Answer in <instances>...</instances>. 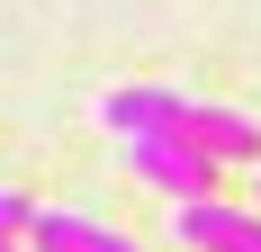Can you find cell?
<instances>
[{
    "label": "cell",
    "mask_w": 261,
    "mask_h": 252,
    "mask_svg": "<svg viewBox=\"0 0 261 252\" xmlns=\"http://www.w3.org/2000/svg\"><path fill=\"white\" fill-rule=\"evenodd\" d=\"M108 126H117V135H180V144H198L207 162H252L261 171V117L216 108V99H189L171 81H117V90H108Z\"/></svg>",
    "instance_id": "obj_1"
},
{
    "label": "cell",
    "mask_w": 261,
    "mask_h": 252,
    "mask_svg": "<svg viewBox=\"0 0 261 252\" xmlns=\"http://www.w3.org/2000/svg\"><path fill=\"white\" fill-rule=\"evenodd\" d=\"M126 171L144 180V189H162L171 207H189V198H216L225 162H207V153L180 144V135H126Z\"/></svg>",
    "instance_id": "obj_2"
},
{
    "label": "cell",
    "mask_w": 261,
    "mask_h": 252,
    "mask_svg": "<svg viewBox=\"0 0 261 252\" xmlns=\"http://www.w3.org/2000/svg\"><path fill=\"white\" fill-rule=\"evenodd\" d=\"M189 252H261V207H234V198H189L171 216Z\"/></svg>",
    "instance_id": "obj_3"
},
{
    "label": "cell",
    "mask_w": 261,
    "mask_h": 252,
    "mask_svg": "<svg viewBox=\"0 0 261 252\" xmlns=\"http://www.w3.org/2000/svg\"><path fill=\"white\" fill-rule=\"evenodd\" d=\"M27 243L36 252H135L117 225L81 216V207H36V216H27Z\"/></svg>",
    "instance_id": "obj_4"
},
{
    "label": "cell",
    "mask_w": 261,
    "mask_h": 252,
    "mask_svg": "<svg viewBox=\"0 0 261 252\" xmlns=\"http://www.w3.org/2000/svg\"><path fill=\"white\" fill-rule=\"evenodd\" d=\"M27 216H36V207H27L18 189H0V243H18V234H27Z\"/></svg>",
    "instance_id": "obj_5"
},
{
    "label": "cell",
    "mask_w": 261,
    "mask_h": 252,
    "mask_svg": "<svg viewBox=\"0 0 261 252\" xmlns=\"http://www.w3.org/2000/svg\"><path fill=\"white\" fill-rule=\"evenodd\" d=\"M0 252H18V243H0Z\"/></svg>",
    "instance_id": "obj_6"
}]
</instances>
